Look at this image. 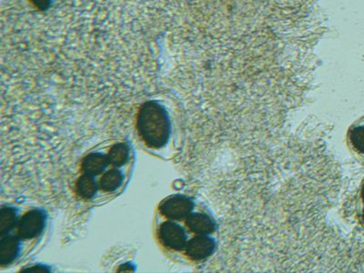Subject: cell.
I'll use <instances>...</instances> for the list:
<instances>
[{"label":"cell","instance_id":"obj_1","mask_svg":"<svg viewBox=\"0 0 364 273\" xmlns=\"http://www.w3.org/2000/svg\"><path fill=\"white\" fill-rule=\"evenodd\" d=\"M136 129L143 144L152 151H161L170 144L171 118L161 103L155 100L143 103L136 115Z\"/></svg>","mask_w":364,"mask_h":273},{"label":"cell","instance_id":"obj_2","mask_svg":"<svg viewBox=\"0 0 364 273\" xmlns=\"http://www.w3.org/2000/svg\"><path fill=\"white\" fill-rule=\"evenodd\" d=\"M191 236L184 223L164 219L159 215L156 218V240L166 252L182 255Z\"/></svg>","mask_w":364,"mask_h":273},{"label":"cell","instance_id":"obj_3","mask_svg":"<svg viewBox=\"0 0 364 273\" xmlns=\"http://www.w3.org/2000/svg\"><path fill=\"white\" fill-rule=\"evenodd\" d=\"M47 211L41 208H32L21 214L17 227L13 233L23 242L33 245L36 240L41 239L48 227Z\"/></svg>","mask_w":364,"mask_h":273},{"label":"cell","instance_id":"obj_4","mask_svg":"<svg viewBox=\"0 0 364 273\" xmlns=\"http://www.w3.org/2000/svg\"><path fill=\"white\" fill-rule=\"evenodd\" d=\"M197 205L193 198L188 195L173 194L159 203L157 214L164 219L184 223Z\"/></svg>","mask_w":364,"mask_h":273},{"label":"cell","instance_id":"obj_5","mask_svg":"<svg viewBox=\"0 0 364 273\" xmlns=\"http://www.w3.org/2000/svg\"><path fill=\"white\" fill-rule=\"evenodd\" d=\"M218 245L217 235H193L181 256L191 262H203L214 255Z\"/></svg>","mask_w":364,"mask_h":273},{"label":"cell","instance_id":"obj_6","mask_svg":"<svg viewBox=\"0 0 364 273\" xmlns=\"http://www.w3.org/2000/svg\"><path fill=\"white\" fill-rule=\"evenodd\" d=\"M184 224L191 235H217L219 230V225L213 214L199 204L185 220Z\"/></svg>","mask_w":364,"mask_h":273},{"label":"cell","instance_id":"obj_7","mask_svg":"<svg viewBox=\"0 0 364 273\" xmlns=\"http://www.w3.org/2000/svg\"><path fill=\"white\" fill-rule=\"evenodd\" d=\"M29 245L23 242L15 233L6 234L0 239V265L9 267L19 261Z\"/></svg>","mask_w":364,"mask_h":273},{"label":"cell","instance_id":"obj_8","mask_svg":"<svg viewBox=\"0 0 364 273\" xmlns=\"http://www.w3.org/2000/svg\"><path fill=\"white\" fill-rule=\"evenodd\" d=\"M109 167L102 176L97 178L99 181L100 194L116 195L122 193L123 188L129 181V171L127 168Z\"/></svg>","mask_w":364,"mask_h":273},{"label":"cell","instance_id":"obj_9","mask_svg":"<svg viewBox=\"0 0 364 273\" xmlns=\"http://www.w3.org/2000/svg\"><path fill=\"white\" fill-rule=\"evenodd\" d=\"M110 167L108 154L103 151H94L82 159L80 170L82 173L99 178Z\"/></svg>","mask_w":364,"mask_h":273},{"label":"cell","instance_id":"obj_10","mask_svg":"<svg viewBox=\"0 0 364 273\" xmlns=\"http://www.w3.org/2000/svg\"><path fill=\"white\" fill-rule=\"evenodd\" d=\"M107 154L110 167L125 168L132 165V152L128 143L117 142L110 146Z\"/></svg>","mask_w":364,"mask_h":273},{"label":"cell","instance_id":"obj_11","mask_svg":"<svg viewBox=\"0 0 364 273\" xmlns=\"http://www.w3.org/2000/svg\"><path fill=\"white\" fill-rule=\"evenodd\" d=\"M75 191L77 197L83 200H92L100 194L97 178L82 173L75 184Z\"/></svg>","mask_w":364,"mask_h":273},{"label":"cell","instance_id":"obj_12","mask_svg":"<svg viewBox=\"0 0 364 273\" xmlns=\"http://www.w3.org/2000/svg\"><path fill=\"white\" fill-rule=\"evenodd\" d=\"M21 211L17 206L4 205L0 210V236L14 232L18 225Z\"/></svg>","mask_w":364,"mask_h":273},{"label":"cell","instance_id":"obj_13","mask_svg":"<svg viewBox=\"0 0 364 273\" xmlns=\"http://www.w3.org/2000/svg\"><path fill=\"white\" fill-rule=\"evenodd\" d=\"M348 145L354 154L364 161V124L356 122L350 127L347 135Z\"/></svg>","mask_w":364,"mask_h":273},{"label":"cell","instance_id":"obj_14","mask_svg":"<svg viewBox=\"0 0 364 273\" xmlns=\"http://www.w3.org/2000/svg\"><path fill=\"white\" fill-rule=\"evenodd\" d=\"M34 5L41 11H46L50 8L51 0H32Z\"/></svg>","mask_w":364,"mask_h":273},{"label":"cell","instance_id":"obj_15","mask_svg":"<svg viewBox=\"0 0 364 273\" xmlns=\"http://www.w3.org/2000/svg\"><path fill=\"white\" fill-rule=\"evenodd\" d=\"M360 206H364V181H363L362 186L360 188L359 193Z\"/></svg>","mask_w":364,"mask_h":273},{"label":"cell","instance_id":"obj_16","mask_svg":"<svg viewBox=\"0 0 364 273\" xmlns=\"http://www.w3.org/2000/svg\"><path fill=\"white\" fill-rule=\"evenodd\" d=\"M360 220L364 227V206H360Z\"/></svg>","mask_w":364,"mask_h":273},{"label":"cell","instance_id":"obj_17","mask_svg":"<svg viewBox=\"0 0 364 273\" xmlns=\"http://www.w3.org/2000/svg\"><path fill=\"white\" fill-rule=\"evenodd\" d=\"M359 122H360L363 123V124H364V117H363V119H360L359 120Z\"/></svg>","mask_w":364,"mask_h":273}]
</instances>
